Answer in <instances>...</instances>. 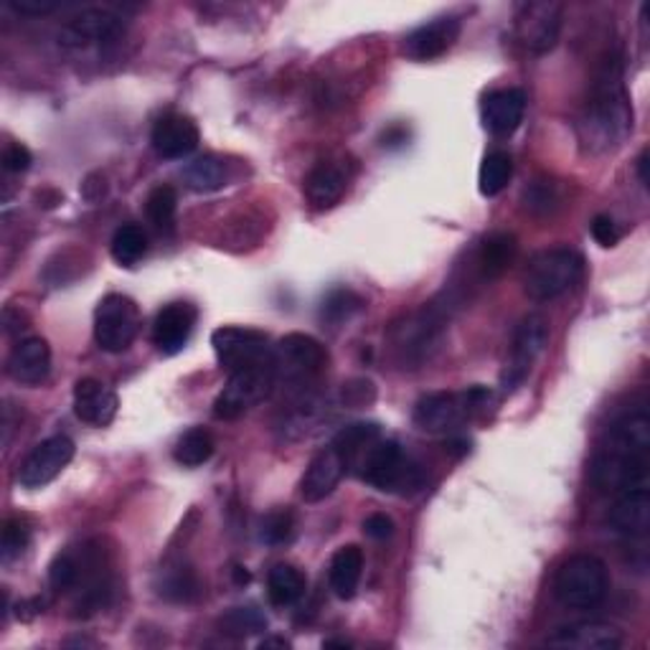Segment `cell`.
Wrapping results in <instances>:
<instances>
[{"label":"cell","instance_id":"6da1fadb","mask_svg":"<svg viewBox=\"0 0 650 650\" xmlns=\"http://www.w3.org/2000/svg\"><path fill=\"white\" fill-rule=\"evenodd\" d=\"M577 130L579 143L594 156L615 150L633 133V107L623 82V59L617 53L602 59Z\"/></svg>","mask_w":650,"mask_h":650},{"label":"cell","instance_id":"7a4b0ae2","mask_svg":"<svg viewBox=\"0 0 650 650\" xmlns=\"http://www.w3.org/2000/svg\"><path fill=\"white\" fill-rule=\"evenodd\" d=\"M650 417L633 412L613 425L608 442L592 461V483L600 493L617 495L648 488L650 478Z\"/></svg>","mask_w":650,"mask_h":650},{"label":"cell","instance_id":"3957f363","mask_svg":"<svg viewBox=\"0 0 650 650\" xmlns=\"http://www.w3.org/2000/svg\"><path fill=\"white\" fill-rule=\"evenodd\" d=\"M493 404L488 387H470L465 392H432L422 396L415 407V425L430 434H453L473 417L486 415Z\"/></svg>","mask_w":650,"mask_h":650},{"label":"cell","instance_id":"277c9868","mask_svg":"<svg viewBox=\"0 0 650 650\" xmlns=\"http://www.w3.org/2000/svg\"><path fill=\"white\" fill-rule=\"evenodd\" d=\"M356 476L381 493L409 495L425 486V470L394 440H377L356 465Z\"/></svg>","mask_w":650,"mask_h":650},{"label":"cell","instance_id":"5b68a950","mask_svg":"<svg viewBox=\"0 0 650 650\" xmlns=\"http://www.w3.org/2000/svg\"><path fill=\"white\" fill-rule=\"evenodd\" d=\"M585 259L569 247L544 249L531 257L524 272V290L534 301L547 303L567 295L582 280Z\"/></svg>","mask_w":650,"mask_h":650},{"label":"cell","instance_id":"8992f818","mask_svg":"<svg viewBox=\"0 0 650 650\" xmlns=\"http://www.w3.org/2000/svg\"><path fill=\"white\" fill-rule=\"evenodd\" d=\"M274 377L295 394H305L328 366V351L308 333H287L272 348Z\"/></svg>","mask_w":650,"mask_h":650},{"label":"cell","instance_id":"52a82bcc","mask_svg":"<svg viewBox=\"0 0 650 650\" xmlns=\"http://www.w3.org/2000/svg\"><path fill=\"white\" fill-rule=\"evenodd\" d=\"M610 577L605 562L592 554H575L554 577V594L564 608L592 610L608 598Z\"/></svg>","mask_w":650,"mask_h":650},{"label":"cell","instance_id":"ba28073f","mask_svg":"<svg viewBox=\"0 0 650 650\" xmlns=\"http://www.w3.org/2000/svg\"><path fill=\"white\" fill-rule=\"evenodd\" d=\"M274 387H278V377H274V361L270 354L265 361L229 373L226 387L221 389L217 402H213V417L236 419L247 415L252 407L262 404L274 392Z\"/></svg>","mask_w":650,"mask_h":650},{"label":"cell","instance_id":"9c48e42d","mask_svg":"<svg viewBox=\"0 0 650 650\" xmlns=\"http://www.w3.org/2000/svg\"><path fill=\"white\" fill-rule=\"evenodd\" d=\"M140 331V310L133 297L110 293L95 310V341L107 354H122L133 346Z\"/></svg>","mask_w":650,"mask_h":650},{"label":"cell","instance_id":"30bf717a","mask_svg":"<svg viewBox=\"0 0 650 650\" xmlns=\"http://www.w3.org/2000/svg\"><path fill=\"white\" fill-rule=\"evenodd\" d=\"M125 34V21L110 8H84L72 15L59 30V46L69 51L91 49V46H112Z\"/></svg>","mask_w":650,"mask_h":650},{"label":"cell","instance_id":"8fae6325","mask_svg":"<svg viewBox=\"0 0 650 650\" xmlns=\"http://www.w3.org/2000/svg\"><path fill=\"white\" fill-rule=\"evenodd\" d=\"M211 346L217 361L226 373L247 369L252 364L265 361L272 354L270 341L262 331L244 326H221L211 333Z\"/></svg>","mask_w":650,"mask_h":650},{"label":"cell","instance_id":"7c38bea8","mask_svg":"<svg viewBox=\"0 0 650 650\" xmlns=\"http://www.w3.org/2000/svg\"><path fill=\"white\" fill-rule=\"evenodd\" d=\"M549 346V320L539 312L526 316L518 323L514 333V343H511V361L503 371V389L514 392L524 384V379L529 377L531 366L539 361V356L544 354Z\"/></svg>","mask_w":650,"mask_h":650},{"label":"cell","instance_id":"4fadbf2b","mask_svg":"<svg viewBox=\"0 0 650 650\" xmlns=\"http://www.w3.org/2000/svg\"><path fill=\"white\" fill-rule=\"evenodd\" d=\"M564 8L552 0L544 3H524L516 15V36L526 51H552L562 36Z\"/></svg>","mask_w":650,"mask_h":650},{"label":"cell","instance_id":"5bb4252c","mask_svg":"<svg viewBox=\"0 0 650 650\" xmlns=\"http://www.w3.org/2000/svg\"><path fill=\"white\" fill-rule=\"evenodd\" d=\"M74 457V442L66 434H53V438L38 442L30 450L26 461L19 468V483L28 491L49 486L53 478L61 476V470L72 463Z\"/></svg>","mask_w":650,"mask_h":650},{"label":"cell","instance_id":"9a60e30c","mask_svg":"<svg viewBox=\"0 0 650 650\" xmlns=\"http://www.w3.org/2000/svg\"><path fill=\"white\" fill-rule=\"evenodd\" d=\"M461 21L455 15H445V19H434L425 26L412 30L404 38V53L415 61H432L440 59L442 53L453 49L457 38H461Z\"/></svg>","mask_w":650,"mask_h":650},{"label":"cell","instance_id":"2e32d148","mask_svg":"<svg viewBox=\"0 0 650 650\" xmlns=\"http://www.w3.org/2000/svg\"><path fill=\"white\" fill-rule=\"evenodd\" d=\"M196 326V308L188 303H171L156 316L152 323V343L160 354L175 356L186 346Z\"/></svg>","mask_w":650,"mask_h":650},{"label":"cell","instance_id":"e0dca14e","mask_svg":"<svg viewBox=\"0 0 650 650\" xmlns=\"http://www.w3.org/2000/svg\"><path fill=\"white\" fill-rule=\"evenodd\" d=\"M8 377L19 381L23 387H36L49 377L51 371V348L49 343L38 335L23 339L13 346L11 356H8Z\"/></svg>","mask_w":650,"mask_h":650},{"label":"cell","instance_id":"ac0fdd59","mask_svg":"<svg viewBox=\"0 0 650 650\" xmlns=\"http://www.w3.org/2000/svg\"><path fill=\"white\" fill-rule=\"evenodd\" d=\"M198 140H201V133L186 114H165L152 127V148L160 158H186L198 148Z\"/></svg>","mask_w":650,"mask_h":650},{"label":"cell","instance_id":"d6986e66","mask_svg":"<svg viewBox=\"0 0 650 650\" xmlns=\"http://www.w3.org/2000/svg\"><path fill=\"white\" fill-rule=\"evenodd\" d=\"M118 394L97 379H79L74 387V415L89 427H107L118 415Z\"/></svg>","mask_w":650,"mask_h":650},{"label":"cell","instance_id":"ffe728a7","mask_svg":"<svg viewBox=\"0 0 650 650\" xmlns=\"http://www.w3.org/2000/svg\"><path fill=\"white\" fill-rule=\"evenodd\" d=\"M442 320L434 310H419L412 312L409 318H404V323H396L392 331L394 348L402 351L404 361L407 358H425L427 351L432 348L434 339H438Z\"/></svg>","mask_w":650,"mask_h":650},{"label":"cell","instance_id":"44dd1931","mask_svg":"<svg viewBox=\"0 0 650 650\" xmlns=\"http://www.w3.org/2000/svg\"><path fill=\"white\" fill-rule=\"evenodd\" d=\"M526 95L522 89H495L483 99V125L495 137L514 135L524 122Z\"/></svg>","mask_w":650,"mask_h":650},{"label":"cell","instance_id":"7402d4cb","mask_svg":"<svg viewBox=\"0 0 650 650\" xmlns=\"http://www.w3.org/2000/svg\"><path fill=\"white\" fill-rule=\"evenodd\" d=\"M346 476V465H343L341 455L335 453L333 447L320 450V453L312 457L308 470L301 480V495L305 503H320L331 495L335 488H339L341 478Z\"/></svg>","mask_w":650,"mask_h":650},{"label":"cell","instance_id":"603a6c76","mask_svg":"<svg viewBox=\"0 0 650 650\" xmlns=\"http://www.w3.org/2000/svg\"><path fill=\"white\" fill-rule=\"evenodd\" d=\"M547 643L569 650H621L625 640L623 633L608 623H575L556 630Z\"/></svg>","mask_w":650,"mask_h":650},{"label":"cell","instance_id":"cb8c5ba5","mask_svg":"<svg viewBox=\"0 0 650 650\" xmlns=\"http://www.w3.org/2000/svg\"><path fill=\"white\" fill-rule=\"evenodd\" d=\"M615 534H623L628 539L646 537L650 529V493L648 488H636V491L617 493L615 506L608 516Z\"/></svg>","mask_w":650,"mask_h":650},{"label":"cell","instance_id":"d4e9b609","mask_svg":"<svg viewBox=\"0 0 650 650\" xmlns=\"http://www.w3.org/2000/svg\"><path fill=\"white\" fill-rule=\"evenodd\" d=\"M346 173L341 165L335 163H318L305 179V198H308L312 209H331L341 201V196L346 194Z\"/></svg>","mask_w":650,"mask_h":650},{"label":"cell","instance_id":"484cf974","mask_svg":"<svg viewBox=\"0 0 650 650\" xmlns=\"http://www.w3.org/2000/svg\"><path fill=\"white\" fill-rule=\"evenodd\" d=\"M364 575V552L356 544L341 547L339 552L333 554L331 569H328V579H331V587L335 598L351 600L361 585Z\"/></svg>","mask_w":650,"mask_h":650},{"label":"cell","instance_id":"4316f807","mask_svg":"<svg viewBox=\"0 0 650 650\" xmlns=\"http://www.w3.org/2000/svg\"><path fill=\"white\" fill-rule=\"evenodd\" d=\"M381 440L379 425L371 422H356L343 427V430L335 434L333 450L341 455L343 465H346V473H354L356 465L361 463V457L373 447V442Z\"/></svg>","mask_w":650,"mask_h":650},{"label":"cell","instance_id":"83f0119b","mask_svg":"<svg viewBox=\"0 0 650 650\" xmlns=\"http://www.w3.org/2000/svg\"><path fill=\"white\" fill-rule=\"evenodd\" d=\"M308 579L293 564H278L267 575V598L274 608H290L305 594Z\"/></svg>","mask_w":650,"mask_h":650},{"label":"cell","instance_id":"f1b7e54d","mask_svg":"<svg viewBox=\"0 0 650 650\" xmlns=\"http://www.w3.org/2000/svg\"><path fill=\"white\" fill-rule=\"evenodd\" d=\"M183 181L196 194H211L226 186V163L217 156H201L183 168Z\"/></svg>","mask_w":650,"mask_h":650},{"label":"cell","instance_id":"f546056e","mask_svg":"<svg viewBox=\"0 0 650 650\" xmlns=\"http://www.w3.org/2000/svg\"><path fill=\"white\" fill-rule=\"evenodd\" d=\"M516 257V240L511 234H491L478 252V270L486 280L499 278Z\"/></svg>","mask_w":650,"mask_h":650},{"label":"cell","instance_id":"4dcf8cb0","mask_svg":"<svg viewBox=\"0 0 650 650\" xmlns=\"http://www.w3.org/2000/svg\"><path fill=\"white\" fill-rule=\"evenodd\" d=\"M511 175H514V160L506 150H491L483 158V165H480L478 173V188L486 198L499 196L503 188L508 186Z\"/></svg>","mask_w":650,"mask_h":650},{"label":"cell","instance_id":"1f68e13d","mask_svg":"<svg viewBox=\"0 0 650 650\" xmlns=\"http://www.w3.org/2000/svg\"><path fill=\"white\" fill-rule=\"evenodd\" d=\"M110 252L118 265L135 267L145 257V252H148V234L137 224H122L118 232L112 234Z\"/></svg>","mask_w":650,"mask_h":650},{"label":"cell","instance_id":"d6a6232c","mask_svg":"<svg viewBox=\"0 0 650 650\" xmlns=\"http://www.w3.org/2000/svg\"><path fill=\"white\" fill-rule=\"evenodd\" d=\"M213 447L217 445H213L211 432H206L204 427H194V430H188L179 442H175L173 457L175 463L183 465V468H198V465L211 461Z\"/></svg>","mask_w":650,"mask_h":650},{"label":"cell","instance_id":"836d02e7","mask_svg":"<svg viewBox=\"0 0 650 650\" xmlns=\"http://www.w3.org/2000/svg\"><path fill=\"white\" fill-rule=\"evenodd\" d=\"M160 598L171 602H194L201 594V582L191 567H173L163 572V579L158 585Z\"/></svg>","mask_w":650,"mask_h":650},{"label":"cell","instance_id":"e575fe53","mask_svg":"<svg viewBox=\"0 0 650 650\" xmlns=\"http://www.w3.org/2000/svg\"><path fill=\"white\" fill-rule=\"evenodd\" d=\"M219 628L229 638H249L267 628V617L257 608H232L219 617Z\"/></svg>","mask_w":650,"mask_h":650},{"label":"cell","instance_id":"d590c367","mask_svg":"<svg viewBox=\"0 0 650 650\" xmlns=\"http://www.w3.org/2000/svg\"><path fill=\"white\" fill-rule=\"evenodd\" d=\"M148 219L158 232H171L175 224V211H179V196L171 186H158L148 196Z\"/></svg>","mask_w":650,"mask_h":650},{"label":"cell","instance_id":"8d00e7d4","mask_svg":"<svg viewBox=\"0 0 650 650\" xmlns=\"http://www.w3.org/2000/svg\"><path fill=\"white\" fill-rule=\"evenodd\" d=\"M76 582H79V554L61 552L53 556V562L49 567L51 590L59 594H69V592H74Z\"/></svg>","mask_w":650,"mask_h":650},{"label":"cell","instance_id":"74e56055","mask_svg":"<svg viewBox=\"0 0 650 650\" xmlns=\"http://www.w3.org/2000/svg\"><path fill=\"white\" fill-rule=\"evenodd\" d=\"M361 308L364 301L356 293H351V290H333L323 303V318L331 320V323H341V320H348Z\"/></svg>","mask_w":650,"mask_h":650},{"label":"cell","instance_id":"f35d334b","mask_svg":"<svg viewBox=\"0 0 650 650\" xmlns=\"http://www.w3.org/2000/svg\"><path fill=\"white\" fill-rule=\"evenodd\" d=\"M30 541V529L23 518H8L3 526V562H13L26 552Z\"/></svg>","mask_w":650,"mask_h":650},{"label":"cell","instance_id":"ab89813d","mask_svg":"<svg viewBox=\"0 0 650 650\" xmlns=\"http://www.w3.org/2000/svg\"><path fill=\"white\" fill-rule=\"evenodd\" d=\"M295 518L290 511H272L270 516L262 522V531H259V539L267 541V544H285L293 537Z\"/></svg>","mask_w":650,"mask_h":650},{"label":"cell","instance_id":"60d3db41","mask_svg":"<svg viewBox=\"0 0 650 650\" xmlns=\"http://www.w3.org/2000/svg\"><path fill=\"white\" fill-rule=\"evenodd\" d=\"M341 396H343V404H346V407L358 409V407H366V404H371L373 400H377V387L366 379H354V381H348V384H343Z\"/></svg>","mask_w":650,"mask_h":650},{"label":"cell","instance_id":"b9f144b4","mask_svg":"<svg viewBox=\"0 0 650 650\" xmlns=\"http://www.w3.org/2000/svg\"><path fill=\"white\" fill-rule=\"evenodd\" d=\"M590 232L594 236V242L602 244V247H615V244L621 242V229H617V224L608 217V213H600V217L592 219Z\"/></svg>","mask_w":650,"mask_h":650},{"label":"cell","instance_id":"7bdbcfd3","mask_svg":"<svg viewBox=\"0 0 650 650\" xmlns=\"http://www.w3.org/2000/svg\"><path fill=\"white\" fill-rule=\"evenodd\" d=\"M30 163H34V156H30V150L26 145L21 143H11L3 152V168L5 173H23L28 171Z\"/></svg>","mask_w":650,"mask_h":650},{"label":"cell","instance_id":"ee69618b","mask_svg":"<svg viewBox=\"0 0 650 650\" xmlns=\"http://www.w3.org/2000/svg\"><path fill=\"white\" fill-rule=\"evenodd\" d=\"M8 5L21 15H49L61 8L57 0H8Z\"/></svg>","mask_w":650,"mask_h":650},{"label":"cell","instance_id":"f6af8a7d","mask_svg":"<svg viewBox=\"0 0 650 650\" xmlns=\"http://www.w3.org/2000/svg\"><path fill=\"white\" fill-rule=\"evenodd\" d=\"M364 534L377 541H384L394 534V522L387 514H371L364 522Z\"/></svg>","mask_w":650,"mask_h":650},{"label":"cell","instance_id":"bcb514c9","mask_svg":"<svg viewBox=\"0 0 650 650\" xmlns=\"http://www.w3.org/2000/svg\"><path fill=\"white\" fill-rule=\"evenodd\" d=\"M554 201L556 198L552 194V186H547V183H537V186H531V191H526V206L531 211H549Z\"/></svg>","mask_w":650,"mask_h":650},{"label":"cell","instance_id":"7dc6e473","mask_svg":"<svg viewBox=\"0 0 650 650\" xmlns=\"http://www.w3.org/2000/svg\"><path fill=\"white\" fill-rule=\"evenodd\" d=\"M105 191H107V183L99 173H91L89 179L82 183V194L87 201H97V198H102Z\"/></svg>","mask_w":650,"mask_h":650},{"label":"cell","instance_id":"c3c4849f","mask_svg":"<svg viewBox=\"0 0 650 650\" xmlns=\"http://www.w3.org/2000/svg\"><path fill=\"white\" fill-rule=\"evenodd\" d=\"M3 323H5V333H21L28 328V318L23 316L21 310H13V308H5L3 312Z\"/></svg>","mask_w":650,"mask_h":650},{"label":"cell","instance_id":"681fc988","mask_svg":"<svg viewBox=\"0 0 650 650\" xmlns=\"http://www.w3.org/2000/svg\"><path fill=\"white\" fill-rule=\"evenodd\" d=\"M38 201H44V209H53V206L61 204V196L57 191H44V194H38Z\"/></svg>","mask_w":650,"mask_h":650},{"label":"cell","instance_id":"f907efd6","mask_svg":"<svg viewBox=\"0 0 650 650\" xmlns=\"http://www.w3.org/2000/svg\"><path fill=\"white\" fill-rule=\"evenodd\" d=\"M638 179L643 186H648V150H643L638 156Z\"/></svg>","mask_w":650,"mask_h":650},{"label":"cell","instance_id":"816d5d0a","mask_svg":"<svg viewBox=\"0 0 650 650\" xmlns=\"http://www.w3.org/2000/svg\"><path fill=\"white\" fill-rule=\"evenodd\" d=\"M272 646H278V648H290V643L285 638H265L262 643H259V648H272Z\"/></svg>","mask_w":650,"mask_h":650},{"label":"cell","instance_id":"f5cc1de1","mask_svg":"<svg viewBox=\"0 0 650 650\" xmlns=\"http://www.w3.org/2000/svg\"><path fill=\"white\" fill-rule=\"evenodd\" d=\"M234 577H236V582H240V585H247L249 582V575L242 567L234 569Z\"/></svg>","mask_w":650,"mask_h":650},{"label":"cell","instance_id":"db71d44e","mask_svg":"<svg viewBox=\"0 0 650 650\" xmlns=\"http://www.w3.org/2000/svg\"><path fill=\"white\" fill-rule=\"evenodd\" d=\"M326 648H351L348 640H326Z\"/></svg>","mask_w":650,"mask_h":650}]
</instances>
